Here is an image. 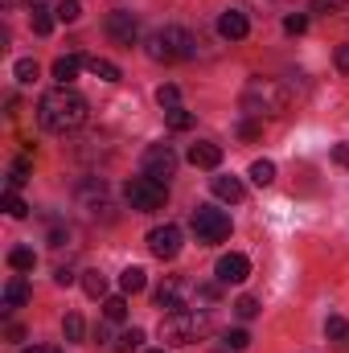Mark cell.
I'll return each mask as SVG.
<instances>
[{"instance_id":"cell-1","label":"cell","mask_w":349,"mask_h":353,"mask_svg":"<svg viewBox=\"0 0 349 353\" xmlns=\"http://www.w3.org/2000/svg\"><path fill=\"white\" fill-rule=\"evenodd\" d=\"M37 123L54 136H66V132H79L87 123V99L74 87H54L41 94L37 103Z\"/></svg>"},{"instance_id":"cell-2","label":"cell","mask_w":349,"mask_h":353,"mask_svg":"<svg viewBox=\"0 0 349 353\" xmlns=\"http://www.w3.org/2000/svg\"><path fill=\"white\" fill-rule=\"evenodd\" d=\"M214 300H218L214 288H206V283H197V279H181V275L165 279V283L157 288V308H165V312H185V308L210 312Z\"/></svg>"},{"instance_id":"cell-3","label":"cell","mask_w":349,"mask_h":353,"mask_svg":"<svg viewBox=\"0 0 349 353\" xmlns=\"http://www.w3.org/2000/svg\"><path fill=\"white\" fill-rule=\"evenodd\" d=\"M210 333V312H197V308H185V312H165L161 321V341L165 350H177V345H193Z\"/></svg>"},{"instance_id":"cell-4","label":"cell","mask_w":349,"mask_h":353,"mask_svg":"<svg viewBox=\"0 0 349 353\" xmlns=\"http://www.w3.org/2000/svg\"><path fill=\"white\" fill-rule=\"evenodd\" d=\"M197 54V37L181 25H165L148 37V58L152 62H189Z\"/></svg>"},{"instance_id":"cell-5","label":"cell","mask_w":349,"mask_h":353,"mask_svg":"<svg viewBox=\"0 0 349 353\" xmlns=\"http://www.w3.org/2000/svg\"><path fill=\"white\" fill-rule=\"evenodd\" d=\"M243 111L251 115H283L288 111V87L275 79H251L243 90Z\"/></svg>"},{"instance_id":"cell-6","label":"cell","mask_w":349,"mask_h":353,"mask_svg":"<svg viewBox=\"0 0 349 353\" xmlns=\"http://www.w3.org/2000/svg\"><path fill=\"white\" fill-rule=\"evenodd\" d=\"M123 197H128V205L132 210H140V214H157V210H165V201H169V185H161V181H152V176H132L128 185H123Z\"/></svg>"},{"instance_id":"cell-7","label":"cell","mask_w":349,"mask_h":353,"mask_svg":"<svg viewBox=\"0 0 349 353\" xmlns=\"http://www.w3.org/2000/svg\"><path fill=\"white\" fill-rule=\"evenodd\" d=\"M193 234H197V243H222V239H230V214L214 210V205H197L193 210Z\"/></svg>"},{"instance_id":"cell-8","label":"cell","mask_w":349,"mask_h":353,"mask_svg":"<svg viewBox=\"0 0 349 353\" xmlns=\"http://www.w3.org/2000/svg\"><path fill=\"white\" fill-rule=\"evenodd\" d=\"M177 173V152L173 144H152L148 152H144V176H152V181H161V185H169V176Z\"/></svg>"},{"instance_id":"cell-9","label":"cell","mask_w":349,"mask_h":353,"mask_svg":"<svg viewBox=\"0 0 349 353\" xmlns=\"http://www.w3.org/2000/svg\"><path fill=\"white\" fill-rule=\"evenodd\" d=\"M107 37L115 41V46H136L140 41V21L128 12V8H115V12H107Z\"/></svg>"},{"instance_id":"cell-10","label":"cell","mask_w":349,"mask_h":353,"mask_svg":"<svg viewBox=\"0 0 349 353\" xmlns=\"http://www.w3.org/2000/svg\"><path fill=\"white\" fill-rule=\"evenodd\" d=\"M148 251H152L157 259H177V255H181V230H177L173 222L148 230Z\"/></svg>"},{"instance_id":"cell-11","label":"cell","mask_w":349,"mask_h":353,"mask_svg":"<svg viewBox=\"0 0 349 353\" xmlns=\"http://www.w3.org/2000/svg\"><path fill=\"white\" fill-rule=\"evenodd\" d=\"M247 275H251V259H247V255L230 251V255L218 259V279H222V283H243Z\"/></svg>"},{"instance_id":"cell-12","label":"cell","mask_w":349,"mask_h":353,"mask_svg":"<svg viewBox=\"0 0 349 353\" xmlns=\"http://www.w3.org/2000/svg\"><path fill=\"white\" fill-rule=\"evenodd\" d=\"M218 33H222L226 41H243V37L251 33V21H247V12H239V8H226V12L218 17Z\"/></svg>"},{"instance_id":"cell-13","label":"cell","mask_w":349,"mask_h":353,"mask_svg":"<svg viewBox=\"0 0 349 353\" xmlns=\"http://www.w3.org/2000/svg\"><path fill=\"white\" fill-rule=\"evenodd\" d=\"M29 296H33V288H29V279H25V275H12V279L4 283V296H0V308H4V312H17L21 304H29Z\"/></svg>"},{"instance_id":"cell-14","label":"cell","mask_w":349,"mask_h":353,"mask_svg":"<svg viewBox=\"0 0 349 353\" xmlns=\"http://www.w3.org/2000/svg\"><path fill=\"white\" fill-rule=\"evenodd\" d=\"M189 165H193V169H218V165H222V148L210 144V140H197V144L189 148Z\"/></svg>"},{"instance_id":"cell-15","label":"cell","mask_w":349,"mask_h":353,"mask_svg":"<svg viewBox=\"0 0 349 353\" xmlns=\"http://www.w3.org/2000/svg\"><path fill=\"white\" fill-rule=\"evenodd\" d=\"M87 66V58H79V54H66V58H58L54 62V79H58V87H70L74 79H79V70Z\"/></svg>"},{"instance_id":"cell-16","label":"cell","mask_w":349,"mask_h":353,"mask_svg":"<svg viewBox=\"0 0 349 353\" xmlns=\"http://www.w3.org/2000/svg\"><path fill=\"white\" fill-rule=\"evenodd\" d=\"M210 189H214V197H222V201H243V193H247L239 176H214Z\"/></svg>"},{"instance_id":"cell-17","label":"cell","mask_w":349,"mask_h":353,"mask_svg":"<svg viewBox=\"0 0 349 353\" xmlns=\"http://www.w3.org/2000/svg\"><path fill=\"white\" fill-rule=\"evenodd\" d=\"M54 21H58V17H54V8H46V4H37V8L29 12V25H33V33H37V37L54 33Z\"/></svg>"},{"instance_id":"cell-18","label":"cell","mask_w":349,"mask_h":353,"mask_svg":"<svg viewBox=\"0 0 349 353\" xmlns=\"http://www.w3.org/2000/svg\"><path fill=\"white\" fill-rule=\"evenodd\" d=\"M144 283H148L144 267H128V271L119 275V292H123V296H136V292H144Z\"/></svg>"},{"instance_id":"cell-19","label":"cell","mask_w":349,"mask_h":353,"mask_svg":"<svg viewBox=\"0 0 349 353\" xmlns=\"http://www.w3.org/2000/svg\"><path fill=\"white\" fill-rule=\"evenodd\" d=\"M87 70L94 79H103V83H119L123 74H119V66L115 62H107V58H87Z\"/></svg>"},{"instance_id":"cell-20","label":"cell","mask_w":349,"mask_h":353,"mask_svg":"<svg viewBox=\"0 0 349 353\" xmlns=\"http://www.w3.org/2000/svg\"><path fill=\"white\" fill-rule=\"evenodd\" d=\"M8 267H12V271H33V267H37L33 247H12V251H8Z\"/></svg>"},{"instance_id":"cell-21","label":"cell","mask_w":349,"mask_h":353,"mask_svg":"<svg viewBox=\"0 0 349 353\" xmlns=\"http://www.w3.org/2000/svg\"><path fill=\"white\" fill-rule=\"evenodd\" d=\"M140 345H144V329H128V333H119V337H115V345H111V350H115V353H136Z\"/></svg>"},{"instance_id":"cell-22","label":"cell","mask_w":349,"mask_h":353,"mask_svg":"<svg viewBox=\"0 0 349 353\" xmlns=\"http://www.w3.org/2000/svg\"><path fill=\"white\" fill-rule=\"evenodd\" d=\"M83 288H87L90 300H107V279L99 271H83Z\"/></svg>"},{"instance_id":"cell-23","label":"cell","mask_w":349,"mask_h":353,"mask_svg":"<svg viewBox=\"0 0 349 353\" xmlns=\"http://www.w3.org/2000/svg\"><path fill=\"white\" fill-rule=\"evenodd\" d=\"M33 173V165H29V157H21V161H12V169H8V189H17V185H25Z\"/></svg>"},{"instance_id":"cell-24","label":"cell","mask_w":349,"mask_h":353,"mask_svg":"<svg viewBox=\"0 0 349 353\" xmlns=\"http://www.w3.org/2000/svg\"><path fill=\"white\" fill-rule=\"evenodd\" d=\"M4 214H8V218H25V214H29V205L21 201L17 189H4Z\"/></svg>"},{"instance_id":"cell-25","label":"cell","mask_w":349,"mask_h":353,"mask_svg":"<svg viewBox=\"0 0 349 353\" xmlns=\"http://www.w3.org/2000/svg\"><path fill=\"white\" fill-rule=\"evenodd\" d=\"M103 316H107V321H123V316H128V300H123V296H107V300H103Z\"/></svg>"},{"instance_id":"cell-26","label":"cell","mask_w":349,"mask_h":353,"mask_svg":"<svg viewBox=\"0 0 349 353\" xmlns=\"http://www.w3.org/2000/svg\"><path fill=\"white\" fill-rule=\"evenodd\" d=\"M83 333H87L83 316H79V312H70V316L62 321V337H66V341H83Z\"/></svg>"},{"instance_id":"cell-27","label":"cell","mask_w":349,"mask_h":353,"mask_svg":"<svg viewBox=\"0 0 349 353\" xmlns=\"http://www.w3.org/2000/svg\"><path fill=\"white\" fill-rule=\"evenodd\" d=\"M165 119H169V128H173V132H189V128H193V111H185V107L165 111Z\"/></svg>"},{"instance_id":"cell-28","label":"cell","mask_w":349,"mask_h":353,"mask_svg":"<svg viewBox=\"0 0 349 353\" xmlns=\"http://www.w3.org/2000/svg\"><path fill=\"white\" fill-rule=\"evenodd\" d=\"M54 17L70 25V21H79V17H83V4H79V0H58V4H54Z\"/></svg>"},{"instance_id":"cell-29","label":"cell","mask_w":349,"mask_h":353,"mask_svg":"<svg viewBox=\"0 0 349 353\" xmlns=\"http://www.w3.org/2000/svg\"><path fill=\"white\" fill-rule=\"evenodd\" d=\"M222 345H226L230 353L247 350V345H251V333H247V329H226V337H222Z\"/></svg>"},{"instance_id":"cell-30","label":"cell","mask_w":349,"mask_h":353,"mask_svg":"<svg viewBox=\"0 0 349 353\" xmlns=\"http://www.w3.org/2000/svg\"><path fill=\"white\" fill-rule=\"evenodd\" d=\"M251 181H255V185H271V181H275V165H271V161H255V165H251Z\"/></svg>"},{"instance_id":"cell-31","label":"cell","mask_w":349,"mask_h":353,"mask_svg":"<svg viewBox=\"0 0 349 353\" xmlns=\"http://www.w3.org/2000/svg\"><path fill=\"white\" fill-rule=\"evenodd\" d=\"M157 103H161L165 111L181 107V87H173V83H169V87H161V90H157Z\"/></svg>"},{"instance_id":"cell-32","label":"cell","mask_w":349,"mask_h":353,"mask_svg":"<svg viewBox=\"0 0 349 353\" xmlns=\"http://www.w3.org/2000/svg\"><path fill=\"white\" fill-rule=\"evenodd\" d=\"M325 333H329L333 341H346L349 337V321L346 316H329V321H325Z\"/></svg>"},{"instance_id":"cell-33","label":"cell","mask_w":349,"mask_h":353,"mask_svg":"<svg viewBox=\"0 0 349 353\" xmlns=\"http://www.w3.org/2000/svg\"><path fill=\"white\" fill-rule=\"evenodd\" d=\"M304 29H308V17H304V12H288V17H283V33H292V37H300Z\"/></svg>"},{"instance_id":"cell-34","label":"cell","mask_w":349,"mask_h":353,"mask_svg":"<svg viewBox=\"0 0 349 353\" xmlns=\"http://www.w3.org/2000/svg\"><path fill=\"white\" fill-rule=\"evenodd\" d=\"M12 74H17V83H33V79H37V62H33V58H21V62L12 66Z\"/></svg>"},{"instance_id":"cell-35","label":"cell","mask_w":349,"mask_h":353,"mask_svg":"<svg viewBox=\"0 0 349 353\" xmlns=\"http://www.w3.org/2000/svg\"><path fill=\"white\" fill-rule=\"evenodd\" d=\"M235 312H239L243 321H251V316H259V300H255V296H243V300L235 304Z\"/></svg>"},{"instance_id":"cell-36","label":"cell","mask_w":349,"mask_h":353,"mask_svg":"<svg viewBox=\"0 0 349 353\" xmlns=\"http://www.w3.org/2000/svg\"><path fill=\"white\" fill-rule=\"evenodd\" d=\"M349 0H312V12H341Z\"/></svg>"},{"instance_id":"cell-37","label":"cell","mask_w":349,"mask_h":353,"mask_svg":"<svg viewBox=\"0 0 349 353\" xmlns=\"http://www.w3.org/2000/svg\"><path fill=\"white\" fill-rule=\"evenodd\" d=\"M54 283H58V288H70V283H74V271H70V267H58V271H54Z\"/></svg>"},{"instance_id":"cell-38","label":"cell","mask_w":349,"mask_h":353,"mask_svg":"<svg viewBox=\"0 0 349 353\" xmlns=\"http://www.w3.org/2000/svg\"><path fill=\"white\" fill-rule=\"evenodd\" d=\"M239 136H243V140H255V136H259V123L243 119V123H239Z\"/></svg>"},{"instance_id":"cell-39","label":"cell","mask_w":349,"mask_h":353,"mask_svg":"<svg viewBox=\"0 0 349 353\" xmlns=\"http://www.w3.org/2000/svg\"><path fill=\"white\" fill-rule=\"evenodd\" d=\"M333 161H337L341 169H349V144H337V148H333Z\"/></svg>"},{"instance_id":"cell-40","label":"cell","mask_w":349,"mask_h":353,"mask_svg":"<svg viewBox=\"0 0 349 353\" xmlns=\"http://www.w3.org/2000/svg\"><path fill=\"white\" fill-rule=\"evenodd\" d=\"M337 70L349 74V46H337Z\"/></svg>"},{"instance_id":"cell-41","label":"cell","mask_w":349,"mask_h":353,"mask_svg":"<svg viewBox=\"0 0 349 353\" xmlns=\"http://www.w3.org/2000/svg\"><path fill=\"white\" fill-rule=\"evenodd\" d=\"M21 353H62V350H54V345H29V350H21Z\"/></svg>"},{"instance_id":"cell-42","label":"cell","mask_w":349,"mask_h":353,"mask_svg":"<svg viewBox=\"0 0 349 353\" xmlns=\"http://www.w3.org/2000/svg\"><path fill=\"white\" fill-rule=\"evenodd\" d=\"M144 353H169V350H165V345H161V350H144Z\"/></svg>"},{"instance_id":"cell-43","label":"cell","mask_w":349,"mask_h":353,"mask_svg":"<svg viewBox=\"0 0 349 353\" xmlns=\"http://www.w3.org/2000/svg\"><path fill=\"white\" fill-rule=\"evenodd\" d=\"M29 4H33V8H37V4H46V0H29Z\"/></svg>"}]
</instances>
